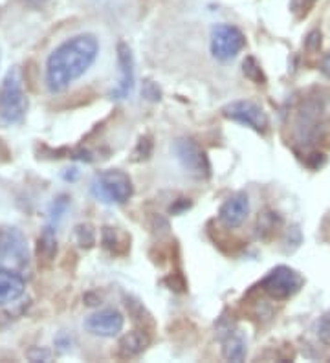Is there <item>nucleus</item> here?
Segmentation results:
<instances>
[{"label":"nucleus","instance_id":"b1692460","mask_svg":"<svg viewBox=\"0 0 330 363\" xmlns=\"http://www.w3.org/2000/svg\"><path fill=\"white\" fill-rule=\"evenodd\" d=\"M304 48L309 50V52H318L321 48V32L320 30H314V32H310L304 39Z\"/></svg>","mask_w":330,"mask_h":363},{"label":"nucleus","instance_id":"20e7f679","mask_svg":"<svg viewBox=\"0 0 330 363\" xmlns=\"http://www.w3.org/2000/svg\"><path fill=\"white\" fill-rule=\"evenodd\" d=\"M304 279L303 275L295 272L290 266H277L270 270L266 277L261 281V288L266 295H270L275 301L290 299L303 288Z\"/></svg>","mask_w":330,"mask_h":363},{"label":"nucleus","instance_id":"ddd939ff","mask_svg":"<svg viewBox=\"0 0 330 363\" xmlns=\"http://www.w3.org/2000/svg\"><path fill=\"white\" fill-rule=\"evenodd\" d=\"M151 337L147 336L145 331H132L127 332L118 343V358L120 360H132L140 356V354L149 347Z\"/></svg>","mask_w":330,"mask_h":363},{"label":"nucleus","instance_id":"1a4fd4ad","mask_svg":"<svg viewBox=\"0 0 330 363\" xmlns=\"http://www.w3.org/2000/svg\"><path fill=\"white\" fill-rule=\"evenodd\" d=\"M83 325L84 331L94 334V336L114 337L123 331L125 317L121 316L118 310H114V308H103V310L90 314V316L84 319Z\"/></svg>","mask_w":330,"mask_h":363},{"label":"nucleus","instance_id":"dca6fc26","mask_svg":"<svg viewBox=\"0 0 330 363\" xmlns=\"http://www.w3.org/2000/svg\"><path fill=\"white\" fill-rule=\"evenodd\" d=\"M123 237V233H120L116 227H103V233H101V242H103V248L109 250L110 253H116V255H123L127 253V250L131 248L129 242H123L121 244L120 239Z\"/></svg>","mask_w":330,"mask_h":363},{"label":"nucleus","instance_id":"6e6552de","mask_svg":"<svg viewBox=\"0 0 330 363\" xmlns=\"http://www.w3.org/2000/svg\"><path fill=\"white\" fill-rule=\"evenodd\" d=\"M222 114L228 120L250 127V129L261 132V134H264L268 131V125H270L266 112L262 111L259 105H255L253 101H233V103L222 109Z\"/></svg>","mask_w":330,"mask_h":363},{"label":"nucleus","instance_id":"a878e982","mask_svg":"<svg viewBox=\"0 0 330 363\" xmlns=\"http://www.w3.org/2000/svg\"><path fill=\"white\" fill-rule=\"evenodd\" d=\"M321 72L327 75L330 80V53L329 55H325V59H323V63H321Z\"/></svg>","mask_w":330,"mask_h":363},{"label":"nucleus","instance_id":"7ed1b4c3","mask_svg":"<svg viewBox=\"0 0 330 363\" xmlns=\"http://www.w3.org/2000/svg\"><path fill=\"white\" fill-rule=\"evenodd\" d=\"M90 191L98 201L105 202V204H125L131 201L134 185L127 173L120 169H109V171L95 174Z\"/></svg>","mask_w":330,"mask_h":363},{"label":"nucleus","instance_id":"5701e85b","mask_svg":"<svg viewBox=\"0 0 330 363\" xmlns=\"http://www.w3.org/2000/svg\"><path fill=\"white\" fill-rule=\"evenodd\" d=\"M142 94H143V97H147L149 101H160L162 100V90L158 89V84L151 80H147L145 83H143Z\"/></svg>","mask_w":330,"mask_h":363},{"label":"nucleus","instance_id":"2eb2a0df","mask_svg":"<svg viewBox=\"0 0 330 363\" xmlns=\"http://www.w3.org/2000/svg\"><path fill=\"white\" fill-rule=\"evenodd\" d=\"M39 259L44 263H50L57 255V239H55V230L53 226H46L42 230V235L39 237V246H37Z\"/></svg>","mask_w":330,"mask_h":363},{"label":"nucleus","instance_id":"9d476101","mask_svg":"<svg viewBox=\"0 0 330 363\" xmlns=\"http://www.w3.org/2000/svg\"><path fill=\"white\" fill-rule=\"evenodd\" d=\"M118 66H120V81L112 90V100H127L134 90V57L127 42L118 44Z\"/></svg>","mask_w":330,"mask_h":363},{"label":"nucleus","instance_id":"f03ea898","mask_svg":"<svg viewBox=\"0 0 330 363\" xmlns=\"http://www.w3.org/2000/svg\"><path fill=\"white\" fill-rule=\"evenodd\" d=\"M28 111V97L24 80L19 66L8 70L0 83V123L6 127L19 125Z\"/></svg>","mask_w":330,"mask_h":363},{"label":"nucleus","instance_id":"a211bd4d","mask_svg":"<svg viewBox=\"0 0 330 363\" xmlns=\"http://www.w3.org/2000/svg\"><path fill=\"white\" fill-rule=\"evenodd\" d=\"M242 72H244V75H246L248 80L253 81L255 84L266 83V75H264L261 64L257 63L255 57H246V61L242 63Z\"/></svg>","mask_w":330,"mask_h":363},{"label":"nucleus","instance_id":"4be33fe9","mask_svg":"<svg viewBox=\"0 0 330 363\" xmlns=\"http://www.w3.org/2000/svg\"><path fill=\"white\" fill-rule=\"evenodd\" d=\"M318 336L325 345H330V312H327L325 316L320 317V322H318Z\"/></svg>","mask_w":330,"mask_h":363},{"label":"nucleus","instance_id":"423d86ee","mask_svg":"<svg viewBox=\"0 0 330 363\" xmlns=\"http://www.w3.org/2000/svg\"><path fill=\"white\" fill-rule=\"evenodd\" d=\"M28 264V242L17 227H0V268Z\"/></svg>","mask_w":330,"mask_h":363},{"label":"nucleus","instance_id":"f257e3e1","mask_svg":"<svg viewBox=\"0 0 330 363\" xmlns=\"http://www.w3.org/2000/svg\"><path fill=\"white\" fill-rule=\"evenodd\" d=\"M100 53V42L90 33H81L64 41L50 53L46 61V86L59 94L79 80L94 64Z\"/></svg>","mask_w":330,"mask_h":363},{"label":"nucleus","instance_id":"6ab92c4d","mask_svg":"<svg viewBox=\"0 0 330 363\" xmlns=\"http://www.w3.org/2000/svg\"><path fill=\"white\" fill-rule=\"evenodd\" d=\"M73 233H75V241L81 248H92L95 244V233L90 224H77Z\"/></svg>","mask_w":330,"mask_h":363},{"label":"nucleus","instance_id":"39448f33","mask_svg":"<svg viewBox=\"0 0 330 363\" xmlns=\"http://www.w3.org/2000/svg\"><path fill=\"white\" fill-rule=\"evenodd\" d=\"M246 46V37L239 28L231 24H219L211 32V53L217 61H231Z\"/></svg>","mask_w":330,"mask_h":363},{"label":"nucleus","instance_id":"4468645a","mask_svg":"<svg viewBox=\"0 0 330 363\" xmlns=\"http://www.w3.org/2000/svg\"><path fill=\"white\" fill-rule=\"evenodd\" d=\"M222 354L228 362H242L246 358V339L239 331H228L222 337Z\"/></svg>","mask_w":330,"mask_h":363},{"label":"nucleus","instance_id":"9b49d317","mask_svg":"<svg viewBox=\"0 0 330 363\" xmlns=\"http://www.w3.org/2000/svg\"><path fill=\"white\" fill-rule=\"evenodd\" d=\"M250 215V198L246 193H235L222 204L219 211L220 222L228 227H239Z\"/></svg>","mask_w":330,"mask_h":363},{"label":"nucleus","instance_id":"412c9836","mask_svg":"<svg viewBox=\"0 0 330 363\" xmlns=\"http://www.w3.org/2000/svg\"><path fill=\"white\" fill-rule=\"evenodd\" d=\"M152 153V142L151 138H140V142H138L136 149H134V153H132V160L134 162H142V160H147L151 156Z\"/></svg>","mask_w":330,"mask_h":363},{"label":"nucleus","instance_id":"aec40b11","mask_svg":"<svg viewBox=\"0 0 330 363\" xmlns=\"http://www.w3.org/2000/svg\"><path fill=\"white\" fill-rule=\"evenodd\" d=\"M68 196H57L55 201L52 202V205H50V211H48V215H50V218H52V222H59L61 221V216L66 213V210H68Z\"/></svg>","mask_w":330,"mask_h":363},{"label":"nucleus","instance_id":"f3484780","mask_svg":"<svg viewBox=\"0 0 330 363\" xmlns=\"http://www.w3.org/2000/svg\"><path fill=\"white\" fill-rule=\"evenodd\" d=\"M281 224H283V221H281V216H279L277 213L266 211V213H262V215L259 216V221H257V233H259V237L261 239H270L273 233H277Z\"/></svg>","mask_w":330,"mask_h":363},{"label":"nucleus","instance_id":"393cba45","mask_svg":"<svg viewBox=\"0 0 330 363\" xmlns=\"http://www.w3.org/2000/svg\"><path fill=\"white\" fill-rule=\"evenodd\" d=\"M325 162H327V158H325V154L323 153H312L309 158H306V165H309L310 169L323 167V165H325Z\"/></svg>","mask_w":330,"mask_h":363},{"label":"nucleus","instance_id":"0eeeda50","mask_svg":"<svg viewBox=\"0 0 330 363\" xmlns=\"http://www.w3.org/2000/svg\"><path fill=\"white\" fill-rule=\"evenodd\" d=\"M174 156L182 165L185 173H189L194 178H208L211 173L210 160L205 156L202 149L189 138H180L173 145Z\"/></svg>","mask_w":330,"mask_h":363},{"label":"nucleus","instance_id":"f8f14e48","mask_svg":"<svg viewBox=\"0 0 330 363\" xmlns=\"http://www.w3.org/2000/svg\"><path fill=\"white\" fill-rule=\"evenodd\" d=\"M26 283L21 275L10 268H0V306L22 297Z\"/></svg>","mask_w":330,"mask_h":363}]
</instances>
